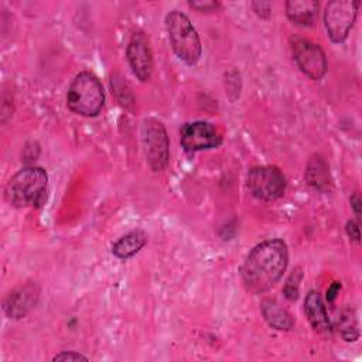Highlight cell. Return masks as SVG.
Segmentation results:
<instances>
[{"label":"cell","instance_id":"obj_23","mask_svg":"<svg viewBox=\"0 0 362 362\" xmlns=\"http://www.w3.org/2000/svg\"><path fill=\"white\" fill-rule=\"evenodd\" d=\"M339 288H341V284L338 283V281H335L328 290H327V300L331 303V301H334L335 300V297H337V293L339 291Z\"/></svg>","mask_w":362,"mask_h":362},{"label":"cell","instance_id":"obj_14","mask_svg":"<svg viewBox=\"0 0 362 362\" xmlns=\"http://www.w3.org/2000/svg\"><path fill=\"white\" fill-rule=\"evenodd\" d=\"M260 310L267 324L272 325L273 328L288 331L294 327V318L291 317V314L286 308H283L276 300L273 298L263 300Z\"/></svg>","mask_w":362,"mask_h":362},{"label":"cell","instance_id":"obj_4","mask_svg":"<svg viewBox=\"0 0 362 362\" xmlns=\"http://www.w3.org/2000/svg\"><path fill=\"white\" fill-rule=\"evenodd\" d=\"M165 28L175 55L188 65L197 64L202 47L189 18L184 13L174 10L165 17Z\"/></svg>","mask_w":362,"mask_h":362},{"label":"cell","instance_id":"obj_10","mask_svg":"<svg viewBox=\"0 0 362 362\" xmlns=\"http://www.w3.org/2000/svg\"><path fill=\"white\" fill-rule=\"evenodd\" d=\"M126 55L133 74L140 81H147L153 72V52L150 41L143 31H137L132 35Z\"/></svg>","mask_w":362,"mask_h":362},{"label":"cell","instance_id":"obj_8","mask_svg":"<svg viewBox=\"0 0 362 362\" xmlns=\"http://www.w3.org/2000/svg\"><path fill=\"white\" fill-rule=\"evenodd\" d=\"M291 52L297 66L311 79H321L327 72V59L324 51L318 44L304 40L296 38L291 42Z\"/></svg>","mask_w":362,"mask_h":362},{"label":"cell","instance_id":"obj_17","mask_svg":"<svg viewBox=\"0 0 362 362\" xmlns=\"http://www.w3.org/2000/svg\"><path fill=\"white\" fill-rule=\"evenodd\" d=\"M338 328L341 332V337L345 341H356L359 337V329H358V320L351 308L345 310L339 320H338Z\"/></svg>","mask_w":362,"mask_h":362},{"label":"cell","instance_id":"obj_21","mask_svg":"<svg viewBox=\"0 0 362 362\" xmlns=\"http://www.w3.org/2000/svg\"><path fill=\"white\" fill-rule=\"evenodd\" d=\"M250 6H252L253 11H255L257 16L264 17V18L270 16V7H272V4H270V3H259V1H253Z\"/></svg>","mask_w":362,"mask_h":362},{"label":"cell","instance_id":"obj_12","mask_svg":"<svg viewBox=\"0 0 362 362\" xmlns=\"http://www.w3.org/2000/svg\"><path fill=\"white\" fill-rule=\"evenodd\" d=\"M304 311L305 315L311 324V327L321 332V334H328L331 332V322L324 305V301L318 291H308L304 300Z\"/></svg>","mask_w":362,"mask_h":362},{"label":"cell","instance_id":"obj_13","mask_svg":"<svg viewBox=\"0 0 362 362\" xmlns=\"http://www.w3.org/2000/svg\"><path fill=\"white\" fill-rule=\"evenodd\" d=\"M320 3L314 0H291L286 3V14L297 25H313L317 18Z\"/></svg>","mask_w":362,"mask_h":362},{"label":"cell","instance_id":"obj_19","mask_svg":"<svg viewBox=\"0 0 362 362\" xmlns=\"http://www.w3.org/2000/svg\"><path fill=\"white\" fill-rule=\"evenodd\" d=\"M189 6L192 8H197L198 11H212L216 10L221 4L218 1H209V0H198V1H189Z\"/></svg>","mask_w":362,"mask_h":362},{"label":"cell","instance_id":"obj_2","mask_svg":"<svg viewBox=\"0 0 362 362\" xmlns=\"http://www.w3.org/2000/svg\"><path fill=\"white\" fill-rule=\"evenodd\" d=\"M48 174L41 167H25L16 173L6 185V199L17 208L37 206L45 201Z\"/></svg>","mask_w":362,"mask_h":362},{"label":"cell","instance_id":"obj_3","mask_svg":"<svg viewBox=\"0 0 362 362\" xmlns=\"http://www.w3.org/2000/svg\"><path fill=\"white\" fill-rule=\"evenodd\" d=\"M105 103V92L100 81L90 72H79L71 82L66 93L68 107L81 116H96Z\"/></svg>","mask_w":362,"mask_h":362},{"label":"cell","instance_id":"obj_6","mask_svg":"<svg viewBox=\"0 0 362 362\" xmlns=\"http://www.w3.org/2000/svg\"><path fill=\"white\" fill-rule=\"evenodd\" d=\"M359 1L335 0L325 7L324 23L329 38L334 42H342L348 37L358 16Z\"/></svg>","mask_w":362,"mask_h":362},{"label":"cell","instance_id":"obj_7","mask_svg":"<svg viewBox=\"0 0 362 362\" xmlns=\"http://www.w3.org/2000/svg\"><path fill=\"white\" fill-rule=\"evenodd\" d=\"M247 188L259 199L274 201L283 195L286 178L277 167H255L247 174Z\"/></svg>","mask_w":362,"mask_h":362},{"label":"cell","instance_id":"obj_1","mask_svg":"<svg viewBox=\"0 0 362 362\" xmlns=\"http://www.w3.org/2000/svg\"><path fill=\"white\" fill-rule=\"evenodd\" d=\"M287 263V245L281 239L264 240L247 255L242 266V280L249 291L264 293L280 280Z\"/></svg>","mask_w":362,"mask_h":362},{"label":"cell","instance_id":"obj_20","mask_svg":"<svg viewBox=\"0 0 362 362\" xmlns=\"http://www.w3.org/2000/svg\"><path fill=\"white\" fill-rule=\"evenodd\" d=\"M54 361H88V358L75 351H69V352H61L55 355Z\"/></svg>","mask_w":362,"mask_h":362},{"label":"cell","instance_id":"obj_22","mask_svg":"<svg viewBox=\"0 0 362 362\" xmlns=\"http://www.w3.org/2000/svg\"><path fill=\"white\" fill-rule=\"evenodd\" d=\"M345 229H346V233H348V236H349L351 239H354L355 242H359V240H361V232H359V226H358L356 222L348 221Z\"/></svg>","mask_w":362,"mask_h":362},{"label":"cell","instance_id":"obj_15","mask_svg":"<svg viewBox=\"0 0 362 362\" xmlns=\"http://www.w3.org/2000/svg\"><path fill=\"white\" fill-rule=\"evenodd\" d=\"M147 242V235L141 229H134L124 236H122L119 240L115 242L112 252L119 259H129L139 253L141 247Z\"/></svg>","mask_w":362,"mask_h":362},{"label":"cell","instance_id":"obj_5","mask_svg":"<svg viewBox=\"0 0 362 362\" xmlns=\"http://www.w3.org/2000/svg\"><path fill=\"white\" fill-rule=\"evenodd\" d=\"M141 143L151 170H164L168 164L170 141L163 123L156 119L144 120L141 124Z\"/></svg>","mask_w":362,"mask_h":362},{"label":"cell","instance_id":"obj_18","mask_svg":"<svg viewBox=\"0 0 362 362\" xmlns=\"http://www.w3.org/2000/svg\"><path fill=\"white\" fill-rule=\"evenodd\" d=\"M301 277H303L301 269H296V270L290 274V277L287 279L283 291H284V296H286L288 300H296V298H297Z\"/></svg>","mask_w":362,"mask_h":362},{"label":"cell","instance_id":"obj_24","mask_svg":"<svg viewBox=\"0 0 362 362\" xmlns=\"http://www.w3.org/2000/svg\"><path fill=\"white\" fill-rule=\"evenodd\" d=\"M351 205H352L355 214L359 216V215H361V199H359L358 194L352 195V198H351Z\"/></svg>","mask_w":362,"mask_h":362},{"label":"cell","instance_id":"obj_16","mask_svg":"<svg viewBox=\"0 0 362 362\" xmlns=\"http://www.w3.org/2000/svg\"><path fill=\"white\" fill-rule=\"evenodd\" d=\"M305 178L311 187L318 191H328L331 188L329 168L322 157L314 156L310 158L305 170Z\"/></svg>","mask_w":362,"mask_h":362},{"label":"cell","instance_id":"obj_9","mask_svg":"<svg viewBox=\"0 0 362 362\" xmlns=\"http://www.w3.org/2000/svg\"><path fill=\"white\" fill-rule=\"evenodd\" d=\"M180 141L185 151L195 153L218 147L221 144V136L214 124L208 122H189L180 130Z\"/></svg>","mask_w":362,"mask_h":362},{"label":"cell","instance_id":"obj_11","mask_svg":"<svg viewBox=\"0 0 362 362\" xmlns=\"http://www.w3.org/2000/svg\"><path fill=\"white\" fill-rule=\"evenodd\" d=\"M38 297V286L35 283H27L8 294L3 308L10 318H21L37 304Z\"/></svg>","mask_w":362,"mask_h":362}]
</instances>
